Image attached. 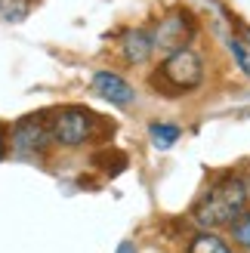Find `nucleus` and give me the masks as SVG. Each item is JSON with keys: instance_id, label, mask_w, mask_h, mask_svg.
Masks as SVG:
<instances>
[{"instance_id": "nucleus-1", "label": "nucleus", "mask_w": 250, "mask_h": 253, "mask_svg": "<svg viewBox=\"0 0 250 253\" xmlns=\"http://www.w3.org/2000/svg\"><path fill=\"white\" fill-rule=\"evenodd\" d=\"M250 204V179L241 170H226L219 173L210 188L198 198L192 207V219L201 229H222L232 225Z\"/></svg>"}, {"instance_id": "nucleus-2", "label": "nucleus", "mask_w": 250, "mask_h": 253, "mask_svg": "<svg viewBox=\"0 0 250 253\" xmlns=\"http://www.w3.org/2000/svg\"><path fill=\"white\" fill-rule=\"evenodd\" d=\"M201 81H204V59L192 46L167 53V59L161 62V68L148 78V84L161 96H185V93L198 90Z\"/></svg>"}, {"instance_id": "nucleus-3", "label": "nucleus", "mask_w": 250, "mask_h": 253, "mask_svg": "<svg viewBox=\"0 0 250 253\" xmlns=\"http://www.w3.org/2000/svg\"><path fill=\"white\" fill-rule=\"evenodd\" d=\"M49 130H53L56 145L62 148H81L86 142H99L102 130H115V124H105L96 111L83 105H62L49 111Z\"/></svg>"}, {"instance_id": "nucleus-4", "label": "nucleus", "mask_w": 250, "mask_h": 253, "mask_svg": "<svg viewBox=\"0 0 250 253\" xmlns=\"http://www.w3.org/2000/svg\"><path fill=\"white\" fill-rule=\"evenodd\" d=\"M53 130H49V111L41 115H25L16 126H12V151L16 158H43L49 145H53Z\"/></svg>"}, {"instance_id": "nucleus-5", "label": "nucleus", "mask_w": 250, "mask_h": 253, "mask_svg": "<svg viewBox=\"0 0 250 253\" xmlns=\"http://www.w3.org/2000/svg\"><path fill=\"white\" fill-rule=\"evenodd\" d=\"M198 34V19L192 9L185 6H173L155 25V46L164 49V53H176V49H185Z\"/></svg>"}, {"instance_id": "nucleus-6", "label": "nucleus", "mask_w": 250, "mask_h": 253, "mask_svg": "<svg viewBox=\"0 0 250 253\" xmlns=\"http://www.w3.org/2000/svg\"><path fill=\"white\" fill-rule=\"evenodd\" d=\"M93 90L105 99V102H111V105H133V99H136V90L121 78V74H115V71H108V68H102V71H96L93 74Z\"/></svg>"}, {"instance_id": "nucleus-7", "label": "nucleus", "mask_w": 250, "mask_h": 253, "mask_svg": "<svg viewBox=\"0 0 250 253\" xmlns=\"http://www.w3.org/2000/svg\"><path fill=\"white\" fill-rule=\"evenodd\" d=\"M155 49H158L155 46V31H148V28H130L121 37V56L127 59L130 65H142V62H148Z\"/></svg>"}, {"instance_id": "nucleus-8", "label": "nucleus", "mask_w": 250, "mask_h": 253, "mask_svg": "<svg viewBox=\"0 0 250 253\" xmlns=\"http://www.w3.org/2000/svg\"><path fill=\"white\" fill-rule=\"evenodd\" d=\"M93 167H99L105 176H118V173H124V170L130 167V158L124 155L121 148L105 145V148H99L96 155H93Z\"/></svg>"}, {"instance_id": "nucleus-9", "label": "nucleus", "mask_w": 250, "mask_h": 253, "mask_svg": "<svg viewBox=\"0 0 250 253\" xmlns=\"http://www.w3.org/2000/svg\"><path fill=\"white\" fill-rule=\"evenodd\" d=\"M185 253H232V247L222 241L219 235H213L210 229L198 232L189 244H185Z\"/></svg>"}, {"instance_id": "nucleus-10", "label": "nucleus", "mask_w": 250, "mask_h": 253, "mask_svg": "<svg viewBox=\"0 0 250 253\" xmlns=\"http://www.w3.org/2000/svg\"><path fill=\"white\" fill-rule=\"evenodd\" d=\"M148 136H152L155 148H170L173 142H179L182 130H179L176 124H161V121H155L152 126H148Z\"/></svg>"}, {"instance_id": "nucleus-11", "label": "nucleus", "mask_w": 250, "mask_h": 253, "mask_svg": "<svg viewBox=\"0 0 250 253\" xmlns=\"http://www.w3.org/2000/svg\"><path fill=\"white\" fill-rule=\"evenodd\" d=\"M31 12V0H0V16L6 22H25Z\"/></svg>"}, {"instance_id": "nucleus-12", "label": "nucleus", "mask_w": 250, "mask_h": 253, "mask_svg": "<svg viewBox=\"0 0 250 253\" xmlns=\"http://www.w3.org/2000/svg\"><path fill=\"white\" fill-rule=\"evenodd\" d=\"M229 232H232V241L235 244L244 247V250H250V210H244L241 216L229 225Z\"/></svg>"}, {"instance_id": "nucleus-13", "label": "nucleus", "mask_w": 250, "mask_h": 253, "mask_svg": "<svg viewBox=\"0 0 250 253\" xmlns=\"http://www.w3.org/2000/svg\"><path fill=\"white\" fill-rule=\"evenodd\" d=\"M229 49H232V56H235V62L244 68V74L250 78V49H247V43L241 41V37H232L229 41Z\"/></svg>"}, {"instance_id": "nucleus-14", "label": "nucleus", "mask_w": 250, "mask_h": 253, "mask_svg": "<svg viewBox=\"0 0 250 253\" xmlns=\"http://www.w3.org/2000/svg\"><path fill=\"white\" fill-rule=\"evenodd\" d=\"M118 253H136V247H133V241H121V247H118Z\"/></svg>"}]
</instances>
